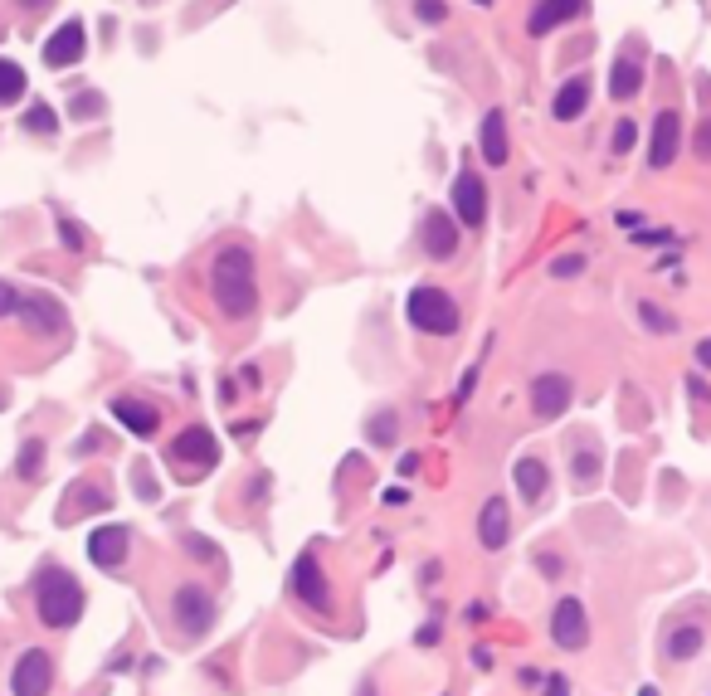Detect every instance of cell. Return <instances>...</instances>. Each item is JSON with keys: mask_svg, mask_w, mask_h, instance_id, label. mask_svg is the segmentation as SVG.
Instances as JSON below:
<instances>
[{"mask_svg": "<svg viewBox=\"0 0 711 696\" xmlns=\"http://www.w3.org/2000/svg\"><path fill=\"white\" fill-rule=\"evenodd\" d=\"M210 297L234 322L254 317V307H259V278H254V254L244 244H229V249L215 254V263H210Z\"/></svg>", "mask_w": 711, "mask_h": 696, "instance_id": "cell-1", "label": "cell"}, {"mask_svg": "<svg viewBox=\"0 0 711 696\" xmlns=\"http://www.w3.org/2000/svg\"><path fill=\"white\" fill-rule=\"evenodd\" d=\"M35 614L44 628H74L83 614V585L64 565H44L35 575Z\"/></svg>", "mask_w": 711, "mask_h": 696, "instance_id": "cell-2", "label": "cell"}, {"mask_svg": "<svg viewBox=\"0 0 711 696\" xmlns=\"http://www.w3.org/2000/svg\"><path fill=\"white\" fill-rule=\"evenodd\" d=\"M405 317H410L414 331H424V336H453L458 331V302H453L444 288H429V283H419L405 302Z\"/></svg>", "mask_w": 711, "mask_h": 696, "instance_id": "cell-3", "label": "cell"}, {"mask_svg": "<svg viewBox=\"0 0 711 696\" xmlns=\"http://www.w3.org/2000/svg\"><path fill=\"white\" fill-rule=\"evenodd\" d=\"M171 463H176V473L186 477V482H195V477H205L215 463H220V443H215V434L210 429H186L181 439L171 443Z\"/></svg>", "mask_w": 711, "mask_h": 696, "instance_id": "cell-4", "label": "cell"}, {"mask_svg": "<svg viewBox=\"0 0 711 696\" xmlns=\"http://www.w3.org/2000/svg\"><path fill=\"white\" fill-rule=\"evenodd\" d=\"M449 200H453V220L463 224V229H478V224L487 220V185L473 166H463V171L453 176Z\"/></svg>", "mask_w": 711, "mask_h": 696, "instance_id": "cell-5", "label": "cell"}, {"mask_svg": "<svg viewBox=\"0 0 711 696\" xmlns=\"http://www.w3.org/2000/svg\"><path fill=\"white\" fill-rule=\"evenodd\" d=\"M171 609H176V623H181L186 638H205L215 628V599H210V589L181 585L176 599H171Z\"/></svg>", "mask_w": 711, "mask_h": 696, "instance_id": "cell-6", "label": "cell"}, {"mask_svg": "<svg viewBox=\"0 0 711 696\" xmlns=\"http://www.w3.org/2000/svg\"><path fill=\"white\" fill-rule=\"evenodd\" d=\"M49 687H54V658H49L44 648L20 653L15 672H10V692L15 696H49Z\"/></svg>", "mask_w": 711, "mask_h": 696, "instance_id": "cell-7", "label": "cell"}, {"mask_svg": "<svg viewBox=\"0 0 711 696\" xmlns=\"http://www.w3.org/2000/svg\"><path fill=\"white\" fill-rule=\"evenodd\" d=\"M551 638H556V648H565V653H580L590 643V619H585L580 599H561L551 609Z\"/></svg>", "mask_w": 711, "mask_h": 696, "instance_id": "cell-8", "label": "cell"}, {"mask_svg": "<svg viewBox=\"0 0 711 696\" xmlns=\"http://www.w3.org/2000/svg\"><path fill=\"white\" fill-rule=\"evenodd\" d=\"M293 594H298L307 609H317V614H332V594H327L322 565H317V555H312V550H307V555H298V565H293Z\"/></svg>", "mask_w": 711, "mask_h": 696, "instance_id": "cell-9", "label": "cell"}, {"mask_svg": "<svg viewBox=\"0 0 711 696\" xmlns=\"http://www.w3.org/2000/svg\"><path fill=\"white\" fill-rule=\"evenodd\" d=\"M677 147H682V117L673 108L658 112V122H653V142H648V166L653 171H668L677 161Z\"/></svg>", "mask_w": 711, "mask_h": 696, "instance_id": "cell-10", "label": "cell"}, {"mask_svg": "<svg viewBox=\"0 0 711 696\" xmlns=\"http://www.w3.org/2000/svg\"><path fill=\"white\" fill-rule=\"evenodd\" d=\"M575 395V385H570V375H541L536 385H531V409H536V419H561L565 404Z\"/></svg>", "mask_w": 711, "mask_h": 696, "instance_id": "cell-11", "label": "cell"}, {"mask_svg": "<svg viewBox=\"0 0 711 696\" xmlns=\"http://www.w3.org/2000/svg\"><path fill=\"white\" fill-rule=\"evenodd\" d=\"M83 49H88L83 25H78V20H64V25L49 35V44H44V64H49V69H69V64L83 59Z\"/></svg>", "mask_w": 711, "mask_h": 696, "instance_id": "cell-12", "label": "cell"}, {"mask_svg": "<svg viewBox=\"0 0 711 696\" xmlns=\"http://www.w3.org/2000/svg\"><path fill=\"white\" fill-rule=\"evenodd\" d=\"M127 550H132V531H127V526H103V531H93V541H88V555H93L98 570H117V565L127 560Z\"/></svg>", "mask_w": 711, "mask_h": 696, "instance_id": "cell-13", "label": "cell"}, {"mask_svg": "<svg viewBox=\"0 0 711 696\" xmlns=\"http://www.w3.org/2000/svg\"><path fill=\"white\" fill-rule=\"evenodd\" d=\"M575 15H585V0H536V10L526 15V35H551Z\"/></svg>", "mask_w": 711, "mask_h": 696, "instance_id": "cell-14", "label": "cell"}, {"mask_svg": "<svg viewBox=\"0 0 711 696\" xmlns=\"http://www.w3.org/2000/svg\"><path fill=\"white\" fill-rule=\"evenodd\" d=\"M507 536H512V512H507V502H502V497H487L483 512H478V541H483V550H502Z\"/></svg>", "mask_w": 711, "mask_h": 696, "instance_id": "cell-15", "label": "cell"}, {"mask_svg": "<svg viewBox=\"0 0 711 696\" xmlns=\"http://www.w3.org/2000/svg\"><path fill=\"white\" fill-rule=\"evenodd\" d=\"M458 249V220L444 210H429L424 215V254L429 258H453Z\"/></svg>", "mask_w": 711, "mask_h": 696, "instance_id": "cell-16", "label": "cell"}, {"mask_svg": "<svg viewBox=\"0 0 711 696\" xmlns=\"http://www.w3.org/2000/svg\"><path fill=\"white\" fill-rule=\"evenodd\" d=\"M20 312H25V327L39 331V336H54V331H64V307L54 302V297H25L20 302Z\"/></svg>", "mask_w": 711, "mask_h": 696, "instance_id": "cell-17", "label": "cell"}, {"mask_svg": "<svg viewBox=\"0 0 711 696\" xmlns=\"http://www.w3.org/2000/svg\"><path fill=\"white\" fill-rule=\"evenodd\" d=\"M113 419H122V424H127L137 439L156 434V404H147V400H132V395L113 400Z\"/></svg>", "mask_w": 711, "mask_h": 696, "instance_id": "cell-18", "label": "cell"}, {"mask_svg": "<svg viewBox=\"0 0 711 696\" xmlns=\"http://www.w3.org/2000/svg\"><path fill=\"white\" fill-rule=\"evenodd\" d=\"M585 103H590V78L580 74V78H570V83H561L551 112H556V122H575V117L585 112Z\"/></svg>", "mask_w": 711, "mask_h": 696, "instance_id": "cell-19", "label": "cell"}, {"mask_svg": "<svg viewBox=\"0 0 711 696\" xmlns=\"http://www.w3.org/2000/svg\"><path fill=\"white\" fill-rule=\"evenodd\" d=\"M478 151H483L487 166H502V161H507V122H502V112H487V117H483Z\"/></svg>", "mask_w": 711, "mask_h": 696, "instance_id": "cell-20", "label": "cell"}, {"mask_svg": "<svg viewBox=\"0 0 711 696\" xmlns=\"http://www.w3.org/2000/svg\"><path fill=\"white\" fill-rule=\"evenodd\" d=\"M702 643H707V633H702L697 623H677L673 633H668V643H663V653L673 662H692L702 653Z\"/></svg>", "mask_w": 711, "mask_h": 696, "instance_id": "cell-21", "label": "cell"}, {"mask_svg": "<svg viewBox=\"0 0 711 696\" xmlns=\"http://www.w3.org/2000/svg\"><path fill=\"white\" fill-rule=\"evenodd\" d=\"M546 487H551L546 463H541V458H522V463H517V492H522L526 502H541V497H546Z\"/></svg>", "mask_w": 711, "mask_h": 696, "instance_id": "cell-22", "label": "cell"}, {"mask_svg": "<svg viewBox=\"0 0 711 696\" xmlns=\"http://www.w3.org/2000/svg\"><path fill=\"white\" fill-rule=\"evenodd\" d=\"M638 88H643V69H638L634 59L624 54V59H614V78H609V93L624 103V98H634Z\"/></svg>", "mask_w": 711, "mask_h": 696, "instance_id": "cell-23", "label": "cell"}, {"mask_svg": "<svg viewBox=\"0 0 711 696\" xmlns=\"http://www.w3.org/2000/svg\"><path fill=\"white\" fill-rule=\"evenodd\" d=\"M25 88H30V78H25V69H20L15 59H0V108L20 103V98H25Z\"/></svg>", "mask_w": 711, "mask_h": 696, "instance_id": "cell-24", "label": "cell"}, {"mask_svg": "<svg viewBox=\"0 0 711 696\" xmlns=\"http://www.w3.org/2000/svg\"><path fill=\"white\" fill-rule=\"evenodd\" d=\"M69 502H74V507H69L64 516H83V512H98V507H108V502H103V487H93V482H83V487H69Z\"/></svg>", "mask_w": 711, "mask_h": 696, "instance_id": "cell-25", "label": "cell"}, {"mask_svg": "<svg viewBox=\"0 0 711 696\" xmlns=\"http://www.w3.org/2000/svg\"><path fill=\"white\" fill-rule=\"evenodd\" d=\"M39 468H44V443L30 439L25 448H20V468H15V473H20V477H39Z\"/></svg>", "mask_w": 711, "mask_h": 696, "instance_id": "cell-26", "label": "cell"}, {"mask_svg": "<svg viewBox=\"0 0 711 696\" xmlns=\"http://www.w3.org/2000/svg\"><path fill=\"white\" fill-rule=\"evenodd\" d=\"M25 132H39V137H54V117H49V108H44V103H35V108L25 112Z\"/></svg>", "mask_w": 711, "mask_h": 696, "instance_id": "cell-27", "label": "cell"}, {"mask_svg": "<svg viewBox=\"0 0 711 696\" xmlns=\"http://www.w3.org/2000/svg\"><path fill=\"white\" fill-rule=\"evenodd\" d=\"M638 317L648 322L653 331H677V317H668V312H658L653 302H638Z\"/></svg>", "mask_w": 711, "mask_h": 696, "instance_id": "cell-28", "label": "cell"}, {"mask_svg": "<svg viewBox=\"0 0 711 696\" xmlns=\"http://www.w3.org/2000/svg\"><path fill=\"white\" fill-rule=\"evenodd\" d=\"M634 137H638V127L624 117V122L614 127V151H629V147H634Z\"/></svg>", "mask_w": 711, "mask_h": 696, "instance_id": "cell-29", "label": "cell"}, {"mask_svg": "<svg viewBox=\"0 0 711 696\" xmlns=\"http://www.w3.org/2000/svg\"><path fill=\"white\" fill-rule=\"evenodd\" d=\"M20 302H25V297L15 293L10 283H0V317H10V312H20Z\"/></svg>", "mask_w": 711, "mask_h": 696, "instance_id": "cell-30", "label": "cell"}, {"mask_svg": "<svg viewBox=\"0 0 711 696\" xmlns=\"http://www.w3.org/2000/svg\"><path fill=\"white\" fill-rule=\"evenodd\" d=\"M414 15H419V20H429V25H439V20H444V5H439V0H419V5H414Z\"/></svg>", "mask_w": 711, "mask_h": 696, "instance_id": "cell-31", "label": "cell"}, {"mask_svg": "<svg viewBox=\"0 0 711 696\" xmlns=\"http://www.w3.org/2000/svg\"><path fill=\"white\" fill-rule=\"evenodd\" d=\"M580 268H585L580 258H556V268H551V273H556V278H575Z\"/></svg>", "mask_w": 711, "mask_h": 696, "instance_id": "cell-32", "label": "cell"}, {"mask_svg": "<svg viewBox=\"0 0 711 696\" xmlns=\"http://www.w3.org/2000/svg\"><path fill=\"white\" fill-rule=\"evenodd\" d=\"M697 151H702V156H711V122L702 127V137H697Z\"/></svg>", "mask_w": 711, "mask_h": 696, "instance_id": "cell-33", "label": "cell"}, {"mask_svg": "<svg viewBox=\"0 0 711 696\" xmlns=\"http://www.w3.org/2000/svg\"><path fill=\"white\" fill-rule=\"evenodd\" d=\"M697 361L711 370V341H702V346H697Z\"/></svg>", "mask_w": 711, "mask_h": 696, "instance_id": "cell-34", "label": "cell"}, {"mask_svg": "<svg viewBox=\"0 0 711 696\" xmlns=\"http://www.w3.org/2000/svg\"><path fill=\"white\" fill-rule=\"evenodd\" d=\"M20 5H35V10H44V5H49V0H20Z\"/></svg>", "mask_w": 711, "mask_h": 696, "instance_id": "cell-35", "label": "cell"}]
</instances>
